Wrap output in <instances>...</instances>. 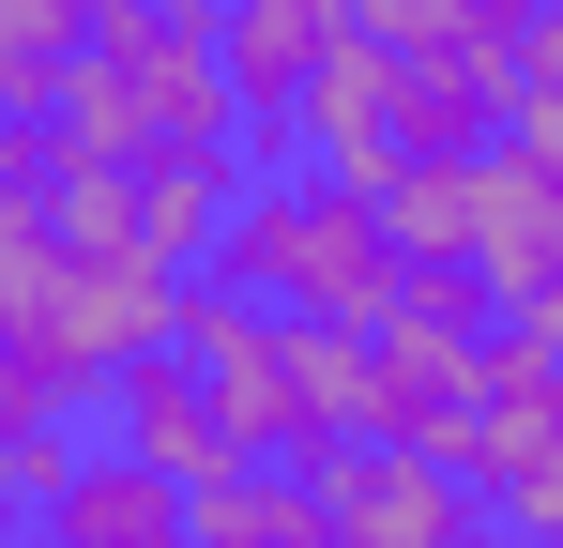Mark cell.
I'll list each match as a JSON object with an SVG mask.
<instances>
[{
  "label": "cell",
  "instance_id": "obj_12",
  "mask_svg": "<svg viewBox=\"0 0 563 548\" xmlns=\"http://www.w3.org/2000/svg\"><path fill=\"white\" fill-rule=\"evenodd\" d=\"M0 548H15V472H0Z\"/></svg>",
  "mask_w": 563,
  "mask_h": 548
},
{
  "label": "cell",
  "instance_id": "obj_9",
  "mask_svg": "<svg viewBox=\"0 0 563 548\" xmlns=\"http://www.w3.org/2000/svg\"><path fill=\"white\" fill-rule=\"evenodd\" d=\"M305 472V503H320V534L335 548H472V503L442 457H411V442H320V457H289Z\"/></svg>",
  "mask_w": 563,
  "mask_h": 548
},
{
  "label": "cell",
  "instance_id": "obj_10",
  "mask_svg": "<svg viewBox=\"0 0 563 548\" xmlns=\"http://www.w3.org/2000/svg\"><path fill=\"white\" fill-rule=\"evenodd\" d=\"M92 427H107L122 457H153L168 487H213V472H229V427H213V396H198V365L168 351V336L122 351V365L92 381Z\"/></svg>",
  "mask_w": 563,
  "mask_h": 548
},
{
  "label": "cell",
  "instance_id": "obj_8",
  "mask_svg": "<svg viewBox=\"0 0 563 548\" xmlns=\"http://www.w3.org/2000/svg\"><path fill=\"white\" fill-rule=\"evenodd\" d=\"M198 46H213V91L244 122V168H275L305 77L351 46V0H198Z\"/></svg>",
  "mask_w": 563,
  "mask_h": 548
},
{
  "label": "cell",
  "instance_id": "obj_3",
  "mask_svg": "<svg viewBox=\"0 0 563 548\" xmlns=\"http://www.w3.org/2000/svg\"><path fill=\"white\" fill-rule=\"evenodd\" d=\"M442 472H457L487 518H533V534H563V320H487L472 336V412L457 442H442Z\"/></svg>",
  "mask_w": 563,
  "mask_h": 548
},
{
  "label": "cell",
  "instance_id": "obj_2",
  "mask_svg": "<svg viewBox=\"0 0 563 548\" xmlns=\"http://www.w3.org/2000/svg\"><path fill=\"white\" fill-rule=\"evenodd\" d=\"M198 289H229V305H260L289 336H380L396 320V229H380V198L320 168H244L229 183V213H213V244H198Z\"/></svg>",
  "mask_w": 563,
  "mask_h": 548
},
{
  "label": "cell",
  "instance_id": "obj_6",
  "mask_svg": "<svg viewBox=\"0 0 563 548\" xmlns=\"http://www.w3.org/2000/svg\"><path fill=\"white\" fill-rule=\"evenodd\" d=\"M168 351L198 365V396H213L229 457H320V442H335L320 396H305V336H289V320H260V305H229V289H198V274H184Z\"/></svg>",
  "mask_w": 563,
  "mask_h": 548
},
{
  "label": "cell",
  "instance_id": "obj_5",
  "mask_svg": "<svg viewBox=\"0 0 563 548\" xmlns=\"http://www.w3.org/2000/svg\"><path fill=\"white\" fill-rule=\"evenodd\" d=\"M457 274L487 320H563V122H518L457 168Z\"/></svg>",
  "mask_w": 563,
  "mask_h": 548
},
{
  "label": "cell",
  "instance_id": "obj_1",
  "mask_svg": "<svg viewBox=\"0 0 563 548\" xmlns=\"http://www.w3.org/2000/svg\"><path fill=\"white\" fill-rule=\"evenodd\" d=\"M46 153L92 183H153V168H244V122L213 91V46H198V0H122L77 31L62 62V107H46Z\"/></svg>",
  "mask_w": 563,
  "mask_h": 548
},
{
  "label": "cell",
  "instance_id": "obj_7",
  "mask_svg": "<svg viewBox=\"0 0 563 548\" xmlns=\"http://www.w3.org/2000/svg\"><path fill=\"white\" fill-rule=\"evenodd\" d=\"M0 472H15V534L31 548H184V487L153 457H122L107 427H77L46 457H0Z\"/></svg>",
  "mask_w": 563,
  "mask_h": 548
},
{
  "label": "cell",
  "instance_id": "obj_4",
  "mask_svg": "<svg viewBox=\"0 0 563 548\" xmlns=\"http://www.w3.org/2000/svg\"><path fill=\"white\" fill-rule=\"evenodd\" d=\"M168 305H184V274H168V260H137V244H92V229H46L31 260L0 274V320H15L46 365H62L77 396H92L122 351H153V336H168Z\"/></svg>",
  "mask_w": 563,
  "mask_h": 548
},
{
  "label": "cell",
  "instance_id": "obj_11",
  "mask_svg": "<svg viewBox=\"0 0 563 548\" xmlns=\"http://www.w3.org/2000/svg\"><path fill=\"white\" fill-rule=\"evenodd\" d=\"M77 62V0H0V122H46Z\"/></svg>",
  "mask_w": 563,
  "mask_h": 548
}]
</instances>
